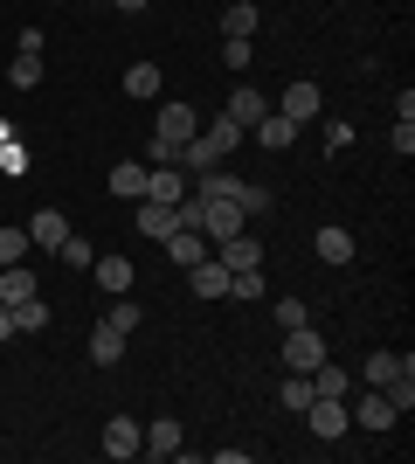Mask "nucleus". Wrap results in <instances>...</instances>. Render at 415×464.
Segmentation results:
<instances>
[{
  "instance_id": "f257e3e1",
  "label": "nucleus",
  "mask_w": 415,
  "mask_h": 464,
  "mask_svg": "<svg viewBox=\"0 0 415 464\" xmlns=\"http://www.w3.org/2000/svg\"><path fill=\"white\" fill-rule=\"evenodd\" d=\"M194 201H201V222H194V229L208 236V243H222V236H236V229H250L236 201H222V194H194Z\"/></svg>"
},
{
  "instance_id": "f03ea898",
  "label": "nucleus",
  "mask_w": 415,
  "mask_h": 464,
  "mask_svg": "<svg viewBox=\"0 0 415 464\" xmlns=\"http://www.w3.org/2000/svg\"><path fill=\"white\" fill-rule=\"evenodd\" d=\"M318 361H325V340L312 333V319H305V326H284V368H291V374H312Z\"/></svg>"
},
{
  "instance_id": "7ed1b4c3",
  "label": "nucleus",
  "mask_w": 415,
  "mask_h": 464,
  "mask_svg": "<svg viewBox=\"0 0 415 464\" xmlns=\"http://www.w3.org/2000/svg\"><path fill=\"white\" fill-rule=\"evenodd\" d=\"M305 423H312L318 444H339V437H346V395H312Z\"/></svg>"
},
{
  "instance_id": "20e7f679",
  "label": "nucleus",
  "mask_w": 415,
  "mask_h": 464,
  "mask_svg": "<svg viewBox=\"0 0 415 464\" xmlns=\"http://www.w3.org/2000/svg\"><path fill=\"white\" fill-rule=\"evenodd\" d=\"M263 111H270V97H263L257 83H236V91H229V111H222V118H229V125L250 139V132L263 125Z\"/></svg>"
},
{
  "instance_id": "39448f33",
  "label": "nucleus",
  "mask_w": 415,
  "mask_h": 464,
  "mask_svg": "<svg viewBox=\"0 0 415 464\" xmlns=\"http://www.w3.org/2000/svg\"><path fill=\"white\" fill-rule=\"evenodd\" d=\"M215 256H222V271H257V264H263V236L236 229V236H222V243H215Z\"/></svg>"
},
{
  "instance_id": "423d86ee",
  "label": "nucleus",
  "mask_w": 415,
  "mask_h": 464,
  "mask_svg": "<svg viewBox=\"0 0 415 464\" xmlns=\"http://www.w3.org/2000/svg\"><path fill=\"white\" fill-rule=\"evenodd\" d=\"M153 132L166 139V146H187V139L201 132V111H194V104H180V97H174V104H159V118H153Z\"/></svg>"
},
{
  "instance_id": "0eeeda50",
  "label": "nucleus",
  "mask_w": 415,
  "mask_h": 464,
  "mask_svg": "<svg viewBox=\"0 0 415 464\" xmlns=\"http://www.w3.org/2000/svg\"><path fill=\"white\" fill-rule=\"evenodd\" d=\"M132 229L138 236H153V243H166V236H174L180 229V201H132Z\"/></svg>"
},
{
  "instance_id": "6e6552de",
  "label": "nucleus",
  "mask_w": 415,
  "mask_h": 464,
  "mask_svg": "<svg viewBox=\"0 0 415 464\" xmlns=\"http://www.w3.org/2000/svg\"><path fill=\"white\" fill-rule=\"evenodd\" d=\"M360 382H367V388H395V382H415V361H409V353H367Z\"/></svg>"
},
{
  "instance_id": "1a4fd4ad",
  "label": "nucleus",
  "mask_w": 415,
  "mask_h": 464,
  "mask_svg": "<svg viewBox=\"0 0 415 464\" xmlns=\"http://www.w3.org/2000/svg\"><path fill=\"white\" fill-rule=\"evenodd\" d=\"M21 229H28V243H35V250H62V236H70V215H62V208H35L28 222H21Z\"/></svg>"
},
{
  "instance_id": "9d476101",
  "label": "nucleus",
  "mask_w": 415,
  "mask_h": 464,
  "mask_svg": "<svg viewBox=\"0 0 415 464\" xmlns=\"http://www.w3.org/2000/svg\"><path fill=\"white\" fill-rule=\"evenodd\" d=\"M180 277H187V291H194V298H229V271H222V256H215V250L201 256L194 271H180Z\"/></svg>"
},
{
  "instance_id": "9b49d317",
  "label": "nucleus",
  "mask_w": 415,
  "mask_h": 464,
  "mask_svg": "<svg viewBox=\"0 0 415 464\" xmlns=\"http://www.w3.org/2000/svg\"><path fill=\"white\" fill-rule=\"evenodd\" d=\"M138 437H146V430H138L132 416H111V423H104V444H98V450H104V458H118V464H132V458H138Z\"/></svg>"
},
{
  "instance_id": "f8f14e48",
  "label": "nucleus",
  "mask_w": 415,
  "mask_h": 464,
  "mask_svg": "<svg viewBox=\"0 0 415 464\" xmlns=\"http://www.w3.org/2000/svg\"><path fill=\"white\" fill-rule=\"evenodd\" d=\"M208 250H215V243H208L201 229H174V236H166V264H174V271H194Z\"/></svg>"
},
{
  "instance_id": "ddd939ff",
  "label": "nucleus",
  "mask_w": 415,
  "mask_h": 464,
  "mask_svg": "<svg viewBox=\"0 0 415 464\" xmlns=\"http://www.w3.org/2000/svg\"><path fill=\"white\" fill-rule=\"evenodd\" d=\"M395 416H401V409L388 402V388H367V395L354 402V423L360 430H395Z\"/></svg>"
},
{
  "instance_id": "4468645a",
  "label": "nucleus",
  "mask_w": 415,
  "mask_h": 464,
  "mask_svg": "<svg viewBox=\"0 0 415 464\" xmlns=\"http://www.w3.org/2000/svg\"><path fill=\"white\" fill-rule=\"evenodd\" d=\"M312 250H318V264H354V229H346V222H325V229L312 236Z\"/></svg>"
},
{
  "instance_id": "2eb2a0df",
  "label": "nucleus",
  "mask_w": 415,
  "mask_h": 464,
  "mask_svg": "<svg viewBox=\"0 0 415 464\" xmlns=\"http://www.w3.org/2000/svg\"><path fill=\"white\" fill-rule=\"evenodd\" d=\"M138 458H180V423H174V416L146 423V437H138Z\"/></svg>"
},
{
  "instance_id": "dca6fc26",
  "label": "nucleus",
  "mask_w": 415,
  "mask_h": 464,
  "mask_svg": "<svg viewBox=\"0 0 415 464\" xmlns=\"http://www.w3.org/2000/svg\"><path fill=\"white\" fill-rule=\"evenodd\" d=\"M138 201H187V174L180 167H146V194Z\"/></svg>"
},
{
  "instance_id": "f3484780",
  "label": "nucleus",
  "mask_w": 415,
  "mask_h": 464,
  "mask_svg": "<svg viewBox=\"0 0 415 464\" xmlns=\"http://www.w3.org/2000/svg\"><path fill=\"white\" fill-rule=\"evenodd\" d=\"M250 139H257L263 153H284V146L297 139V118H284V111H263V125H257Z\"/></svg>"
},
{
  "instance_id": "a211bd4d",
  "label": "nucleus",
  "mask_w": 415,
  "mask_h": 464,
  "mask_svg": "<svg viewBox=\"0 0 415 464\" xmlns=\"http://www.w3.org/2000/svg\"><path fill=\"white\" fill-rule=\"evenodd\" d=\"M90 277H98L104 291H111V298H125V291H132V256H98V264H90Z\"/></svg>"
},
{
  "instance_id": "6ab92c4d",
  "label": "nucleus",
  "mask_w": 415,
  "mask_h": 464,
  "mask_svg": "<svg viewBox=\"0 0 415 464\" xmlns=\"http://www.w3.org/2000/svg\"><path fill=\"white\" fill-rule=\"evenodd\" d=\"M318 104H325V91H318L312 77H297L291 91H284V118H297V125H305V118H318Z\"/></svg>"
},
{
  "instance_id": "aec40b11",
  "label": "nucleus",
  "mask_w": 415,
  "mask_h": 464,
  "mask_svg": "<svg viewBox=\"0 0 415 464\" xmlns=\"http://www.w3.org/2000/svg\"><path fill=\"white\" fill-rule=\"evenodd\" d=\"M257 28H263V7H257V0H229V7H222V35H242V42H250Z\"/></svg>"
},
{
  "instance_id": "412c9836",
  "label": "nucleus",
  "mask_w": 415,
  "mask_h": 464,
  "mask_svg": "<svg viewBox=\"0 0 415 464\" xmlns=\"http://www.w3.org/2000/svg\"><path fill=\"white\" fill-rule=\"evenodd\" d=\"M42 291V277L28 271V264H7V271H0V305H21V298H35Z\"/></svg>"
},
{
  "instance_id": "4be33fe9",
  "label": "nucleus",
  "mask_w": 415,
  "mask_h": 464,
  "mask_svg": "<svg viewBox=\"0 0 415 464\" xmlns=\"http://www.w3.org/2000/svg\"><path fill=\"white\" fill-rule=\"evenodd\" d=\"M159 83H166V77H159V63H132V70H125V97H138V104H153Z\"/></svg>"
},
{
  "instance_id": "5701e85b",
  "label": "nucleus",
  "mask_w": 415,
  "mask_h": 464,
  "mask_svg": "<svg viewBox=\"0 0 415 464\" xmlns=\"http://www.w3.org/2000/svg\"><path fill=\"white\" fill-rule=\"evenodd\" d=\"M7 319H14V333H49V319H56V312L42 305V291H35V298H21V305H7Z\"/></svg>"
},
{
  "instance_id": "b1692460",
  "label": "nucleus",
  "mask_w": 415,
  "mask_h": 464,
  "mask_svg": "<svg viewBox=\"0 0 415 464\" xmlns=\"http://www.w3.org/2000/svg\"><path fill=\"white\" fill-rule=\"evenodd\" d=\"M312 395H318L312 374H291V368H284V388H277V402L291 409V416H305V409H312Z\"/></svg>"
},
{
  "instance_id": "393cba45",
  "label": "nucleus",
  "mask_w": 415,
  "mask_h": 464,
  "mask_svg": "<svg viewBox=\"0 0 415 464\" xmlns=\"http://www.w3.org/2000/svg\"><path fill=\"white\" fill-rule=\"evenodd\" d=\"M90 361H98V368H118V361H125V333L98 326V333H90Z\"/></svg>"
},
{
  "instance_id": "a878e982",
  "label": "nucleus",
  "mask_w": 415,
  "mask_h": 464,
  "mask_svg": "<svg viewBox=\"0 0 415 464\" xmlns=\"http://www.w3.org/2000/svg\"><path fill=\"white\" fill-rule=\"evenodd\" d=\"M62 264H70V271H90V264H98V243H90V236H77V229H70V236H62Z\"/></svg>"
},
{
  "instance_id": "bb28decb",
  "label": "nucleus",
  "mask_w": 415,
  "mask_h": 464,
  "mask_svg": "<svg viewBox=\"0 0 415 464\" xmlns=\"http://www.w3.org/2000/svg\"><path fill=\"white\" fill-rule=\"evenodd\" d=\"M111 194H118V201H138V194H146V167H132V160L111 167Z\"/></svg>"
},
{
  "instance_id": "cd10ccee",
  "label": "nucleus",
  "mask_w": 415,
  "mask_h": 464,
  "mask_svg": "<svg viewBox=\"0 0 415 464\" xmlns=\"http://www.w3.org/2000/svg\"><path fill=\"white\" fill-rule=\"evenodd\" d=\"M28 250H35V243H28V229H14V222H7V229H0V271H7V264H28Z\"/></svg>"
},
{
  "instance_id": "c85d7f7f",
  "label": "nucleus",
  "mask_w": 415,
  "mask_h": 464,
  "mask_svg": "<svg viewBox=\"0 0 415 464\" xmlns=\"http://www.w3.org/2000/svg\"><path fill=\"white\" fill-rule=\"evenodd\" d=\"M98 326H111V333H138V305H132V298H111V312H104Z\"/></svg>"
},
{
  "instance_id": "c756f323",
  "label": "nucleus",
  "mask_w": 415,
  "mask_h": 464,
  "mask_svg": "<svg viewBox=\"0 0 415 464\" xmlns=\"http://www.w3.org/2000/svg\"><path fill=\"white\" fill-rule=\"evenodd\" d=\"M222 63H229V70H236V77H242V70L257 63V49H250V42H242V35H222Z\"/></svg>"
},
{
  "instance_id": "7c9ffc66",
  "label": "nucleus",
  "mask_w": 415,
  "mask_h": 464,
  "mask_svg": "<svg viewBox=\"0 0 415 464\" xmlns=\"http://www.w3.org/2000/svg\"><path fill=\"white\" fill-rule=\"evenodd\" d=\"M229 291H236V298H263V291H270L263 285V264L257 271H229Z\"/></svg>"
},
{
  "instance_id": "2f4dec72",
  "label": "nucleus",
  "mask_w": 415,
  "mask_h": 464,
  "mask_svg": "<svg viewBox=\"0 0 415 464\" xmlns=\"http://www.w3.org/2000/svg\"><path fill=\"white\" fill-rule=\"evenodd\" d=\"M0 174H7V180L28 174V146H21V139H7V146H0Z\"/></svg>"
},
{
  "instance_id": "473e14b6",
  "label": "nucleus",
  "mask_w": 415,
  "mask_h": 464,
  "mask_svg": "<svg viewBox=\"0 0 415 464\" xmlns=\"http://www.w3.org/2000/svg\"><path fill=\"white\" fill-rule=\"evenodd\" d=\"M7 77H14V91H35V83H42V56H14Z\"/></svg>"
},
{
  "instance_id": "72a5a7b5",
  "label": "nucleus",
  "mask_w": 415,
  "mask_h": 464,
  "mask_svg": "<svg viewBox=\"0 0 415 464\" xmlns=\"http://www.w3.org/2000/svg\"><path fill=\"white\" fill-rule=\"evenodd\" d=\"M277 201H270V188H257V180H242V215H270Z\"/></svg>"
},
{
  "instance_id": "f704fd0d",
  "label": "nucleus",
  "mask_w": 415,
  "mask_h": 464,
  "mask_svg": "<svg viewBox=\"0 0 415 464\" xmlns=\"http://www.w3.org/2000/svg\"><path fill=\"white\" fill-rule=\"evenodd\" d=\"M305 319H312L305 298H277V326H305Z\"/></svg>"
},
{
  "instance_id": "c9c22d12",
  "label": "nucleus",
  "mask_w": 415,
  "mask_h": 464,
  "mask_svg": "<svg viewBox=\"0 0 415 464\" xmlns=\"http://www.w3.org/2000/svg\"><path fill=\"white\" fill-rule=\"evenodd\" d=\"M146 160H153V167H180V146H166V139H146Z\"/></svg>"
},
{
  "instance_id": "e433bc0d",
  "label": "nucleus",
  "mask_w": 415,
  "mask_h": 464,
  "mask_svg": "<svg viewBox=\"0 0 415 464\" xmlns=\"http://www.w3.org/2000/svg\"><path fill=\"white\" fill-rule=\"evenodd\" d=\"M346 146H354V125H346V118H333V125H325V153H346Z\"/></svg>"
},
{
  "instance_id": "4c0bfd02",
  "label": "nucleus",
  "mask_w": 415,
  "mask_h": 464,
  "mask_svg": "<svg viewBox=\"0 0 415 464\" xmlns=\"http://www.w3.org/2000/svg\"><path fill=\"white\" fill-rule=\"evenodd\" d=\"M395 153H401V160L415 153V118H395Z\"/></svg>"
},
{
  "instance_id": "58836bf2",
  "label": "nucleus",
  "mask_w": 415,
  "mask_h": 464,
  "mask_svg": "<svg viewBox=\"0 0 415 464\" xmlns=\"http://www.w3.org/2000/svg\"><path fill=\"white\" fill-rule=\"evenodd\" d=\"M111 7H125V14H146V7H153V0H111Z\"/></svg>"
},
{
  "instance_id": "ea45409f",
  "label": "nucleus",
  "mask_w": 415,
  "mask_h": 464,
  "mask_svg": "<svg viewBox=\"0 0 415 464\" xmlns=\"http://www.w3.org/2000/svg\"><path fill=\"white\" fill-rule=\"evenodd\" d=\"M7 139H14V132H7V118H0V146H7Z\"/></svg>"
}]
</instances>
